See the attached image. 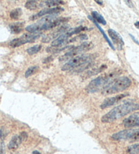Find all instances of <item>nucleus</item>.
<instances>
[{
	"instance_id": "nucleus-1",
	"label": "nucleus",
	"mask_w": 139,
	"mask_h": 154,
	"mask_svg": "<svg viewBox=\"0 0 139 154\" xmlns=\"http://www.w3.org/2000/svg\"><path fill=\"white\" fill-rule=\"evenodd\" d=\"M139 104L133 102H125L117 106L101 118L103 123H111L123 118L131 112L138 110Z\"/></svg>"
},
{
	"instance_id": "nucleus-2",
	"label": "nucleus",
	"mask_w": 139,
	"mask_h": 154,
	"mask_svg": "<svg viewBox=\"0 0 139 154\" xmlns=\"http://www.w3.org/2000/svg\"><path fill=\"white\" fill-rule=\"evenodd\" d=\"M119 75L118 71H114L112 73H105L102 75L97 77V78L92 79L88 86L85 88V91L88 93H94L102 90L107 85L116 79V77Z\"/></svg>"
},
{
	"instance_id": "nucleus-3",
	"label": "nucleus",
	"mask_w": 139,
	"mask_h": 154,
	"mask_svg": "<svg viewBox=\"0 0 139 154\" xmlns=\"http://www.w3.org/2000/svg\"><path fill=\"white\" fill-rule=\"evenodd\" d=\"M131 85L132 81L126 76L119 77L112 80L102 90V93L104 95H109L121 92L128 89Z\"/></svg>"
},
{
	"instance_id": "nucleus-4",
	"label": "nucleus",
	"mask_w": 139,
	"mask_h": 154,
	"mask_svg": "<svg viewBox=\"0 0 139 154\" xmlns=\"http://www.w3.org/2000/svg\"><path fill=\"white\" fill-rule=\"evenodd\" d=\"M97 56L98 54H87L76 56L64 65L61 68V70L66 71L82 67L88 63L93 62V60L97 57Z\"/></svg>"
},
{
	"instance_id": "nucleus-5",
	"label": "nucleus",
	"mask_w": 139,
	"mask_h": 154,
	"mask_svg": "<svg viewBox=\"0 0 139 154\" xmlns=\"http://www.w3.org/2000/svg\"><path fill=\"white\" fill-rule=\"evenodd\" d=\"M68 20L69 18L60 17L50 21V22L43 24V25H39V24L36 23L35 24H33V25L26 26V31H27L28 32L31 33H39V31L43 30H50V29H52L56 27V26L61 25V24L63 23L66 22Z\"/></svg>"
},
{
	"instance_id": "nucleus-6",
	"label": "nucleus",
	"mask_w": 139,
	"mask_h": 154,
	"mask_svg": "<svg viewBox=\"0 0 139 154\" xmlns=\"http://www.w3.org/2000/svg\"><path fill=\"white\" fill-rule=\"evenodd\" d=\"M93 47H94V44L92 42H85L84 43L80 44L79 46L72 48L69 51L66 52L65 54L60 58V60L62 61L68 60L69 58L76 57V55L81 54V53L89 51L93 48Z\"/></svg>"
},
{
	"instance_id": "nucleus-7",
	"label": "nucleus",
	"mask_w": 139,
	"mask_h": 154,
	"mask_svg": "<svg viewBox=\"0 0 139 154\" xmlns=\"http://www.w3.org/2000/svg\"><path fill=\"white\" fill-rule=\"evenodd\" d=\"M115 140H130V141H137L139 140V130L128 129L119 131L115 133L111 136Z\"/></svg>"
},
{
	"instance_id": "nucleus-8",
	"label": "nucleus",
	"mask_w": 139,
	"mask_h": 154,
	"mask_svg": "<svg viewBox=\"0 0 139 154\" xmlns=\"http://www.w3.org/2000/svg\"><path fill=\"white\" fill-rule=\"evenodd\" d=\"M88 28L86 26H79L78 27L76 28H72L69 29V30L66 31L65 33H64L62 35H60L58 38L54 39V41L52 42V46H63L64 44H66L67 42L68 39L70 38L71 36L75 34L79 33L81 31L87 30Z\"/></svg>"
},
{
	"instance_id": "nucleus-9",
	"label": "nucleus",
	"mask_w": 139,
	"mask_h": 154,
	"mask_svg": "<svg viewBox=\"0 0 139 154\" xmlns=\"http://www.w3.org/2000/svg\"><path fill=\"white\" fill-rule=\"evenodd\" d=\"M42 35L41 33H36L31 34H24L20 38L14 39L10 42V46L12 48H17L23 44L27 43H33L37 39Z\"/></svg>"
},
{
	"instance_id": "nucleus-10",
	"label": "nucleus",
	"mask_w": 139,
	"mask_h": 154,
	"mask_svg": "<svg viewBox=\"0 0 139 154\" xmlns=\"http://www.w3.org/2000/svg\"><path fill=\"white\" fill-rule=\"evenodd\" d=\"M67 30H69V26L67 25L61 26L57 31H55L52 33H50L48 35L43 37L42 42H44V43H48V42L52 40L54 41V39L58 38V37L62 35L64 33H65Z\"/></svg>"
},
{
	"instance_id": "nucleus-11",
	"label": "nucleus",
	"mask_w": 139,
	"mask_h": 154,
	"mask_svg": "<svg viewBox=\"0 0 139 154\" xmlns=\"http://www.w3.org/2000/svg\"><path fill=\"white\" fill-rule=\"evenodd\" d=\"M64 9L60 7H55V8H44L39 11L38 13L34 14L30 17V19L33 20H36L37 18L42 17H44L45 15H52L57 14L58 13L63 12Z\"/></svg>"
},
{
	"instance_id": "nucleus-12",
	"label": "nucleus",
	"mask_w": 139,
	"mask_h": 154,
	"mask_svg": "<svg viewBox=\"0 0 139 154\" xmlns=\"http://www.w3.org/2000/svg\"><path fill=\"white\" fill-rule=\"evenodd\" d=\"M123 124L126 128L139 127V112H136L128 117L123 122Z\"/></svg>"
},
{
	"instance_id": "nucleus-13",
	"label": "nucleus",
	"mask_w": 139,
	"mask_h": 154,
	"mask_svg": "<svg viewBox=\"0 0 139 154\" xmlns=\"http://www.w3.org/2000/svg\"><path fill=\"white\" fill-rule=\"evenodd\" d=\"M108 33L114 44L116 46L117 50H122L124 46V42L123 40L121 35L118 33H117L116 31L113 30V29H111L108 30Z\"/></svg>"
},
{
	"instance_id": "nucleus-14",
	"label": "nucleus",
	"mask_w": 139,
	"mask_h": 154,
	"mask_svg": "<svg viewBox=\"0 0 139 154\" xmlns=\"http://www.w3.org/2000/svg\"><path fill=\"white\" fill-rule=\"evenodd\" d=\"M128 94H119L117 96L113 97H109L106 99L103 102L102 104L100 105V107L102 109H105L111 107L113 105L116 104L117 103H118L119 100H121L122 99H124L125 97H127Z\"/></svg>"
},
{
	"instance_id": "nucleus-15",
	"label": "nucleus",
	"mask_w": 139,
	"mask_h": 154,
	"mask_svg": "<svg viewBox=\"0 0 139 154\" xmlns=\"http://www.w3.org/2000/svg\"><path fill=\"white\" fill-rule=\"evenodd\" d=\"M23 141V139H22V137H20V134L15 135V136L13 137L11 140H10V141L8 143V149L10 150L14 151L16 149H17Z\"/></svg>"
},
{
	"instance_id": "nucleus-16",
	"label": "nucleus",
	"mask_w": 139,
	"mask_h": 154,
	"mask_svg": "<svg viewBox=\"0 0 139 154\" xmlns=\"http://www.w3.org/2000/svg\"><path fill=\"white\" fill-rule=\"evenodd\" d=\"M65 4V2L60 0H48V1H43L39 4V6L41 8L47 7V8L58 7L59 5Z\"/></svg>"
},
{
	"instance_id": "nucleus-17",
	"label": "nucleus",
	"mask_w": 139,
	"mask_h": 154,
	"mask_svg": "<svg viewBox=\"0 0 139 154\" xmlns=\"http://www.w3.org/2000/svg\"><path fill=\"white\" fill-rule=\"evenodd\" d=\"M107 68V65H103L102 66H100V67L98 68H96V69H91L90 71H88V72H86L84 74V78H90V77L94 76L95 75H97V74H98V73H101L103 71L106 69Z\"/></svg>"
},
{
	"instance_id": "nucleus-18",
	"label": "nucleus",
	"mask_w": 139,
	"mask_h": 154,
	"mask_svg": "<svg viewBox=\"0 0 139 154\" xmlns=\"http://www.w3.org/2000/svg\"><path fill=\"white\" fill-rule=\"evenodd\" d=\"M23 26H24V23L18 22V23L11 24V25H10L9 27L10 29V31H12V33L18 34V33H20L21 31H23Z\"/></svg>"
},
{
	"instance_id": "nucleus-19",
	"label": "nucleus",
	"mask_w": 139,
	"mask_h": 154,
	"mask_svg": "<svg viewBox=\"0 0 139 154\" xmlns=\"http://www.w3.org/2000/svg\"><path fill=\"white\" fill-rule=\"evenodd\" d=\"M88 18H90V20H92V21H93V23H94V24H95V25L96 26H97V27L98 29H99V30H100V33H102L103 34V37H104V38H105V40L107 41V43L109 44V46H110V47L112 49H113V50H115V48L113 47V44H112V43H111V42H110V40H109V39L108 38V37H107V35H106V33H105V32H104V31H103V29H102V28H101L100 27V26H99V25H98V23H97V22H96V21L94 20V19H93V18H92V17H88Z\"/></svg>"
},
{
	"instance_id": "nucleus-20",
	"label": "nucleus",
	"mask_w": 139,
	"mask_h": 154,
	"mask_svg": "<svg viewBox=\"0 0 139 154\" xmlns=\"http://www.w3.org/2000/svg\"><path fill=\"white\" fill-rule=\"evenodd\" d=\"M92 18L96 21V22L97 21L98 23L102 24L103 25H105L107 24L106 20L105 18H104V17L97 11H93L92 12Z\"/></svg>"
},
{
	"instance_id": "nucleus-21",
	"label": "nucleus",
	"mask_w": 139,
	"mask_h": 154,
	"mask_svg": "<svg viewBox=\"0 0 139 154\" xmlns=\"http://www.w3.org/2000/svg\"><path fill=\"white\" fill-rule=\"evenodd\" d=\"M68 46H50L46 48V51L48 52H52V53H57L60 52L63 50L67 49Z\"/></svg>"
},
{
	"instance_id": "nucleus-22",
	"label": "nucleus",
	"mask_w": 139,
	"mask_h": 154,
	"mask_svg": "<svg viewBox=\"0 0 139 154\" xmlns=\"http://www.w3.org/2000/svg\"><path fill=\"white\" fill-rule=\"evenodd\" d=\"M39 6V4L37 3V1H34V0H29L25 3V7L26 9L33 10L37 9Z\"/></svg>"
},
{
	"instance_id": "nucleus-23",
	"label": "nucleus",
	"mask_w": 139,
	"mask_h": 154,
	"mask_svg": "<svg viewBox=\"0 0 139 154\" xmlns=\"http://www.w3.org/2000/svg\"><path fill=\"white\" fill-rule=\"evenodd\" d=\"M23 14V10L20 8H16L14 10L10 12V18H12L14 20H17L18 18L21 17V15Z\"/></svg>"
},
{
	"instance_id": "nucleus-24",
	"label": "nucleus",
	"mask_w": 139,
	"mask_h": 154,
	"mask_svg": "<svg viewBox=\"0 0 139 154\" xmlns=\"http://www.w3.org/2000/svg\"><path fill=\"white\" fill-rule=\"evenodd\" d=\"M127 151L129 154H139V143L129 146Z\"/></svg>"
},
{
	"instance_id": "nucleus-25",
	"label": "nucleus",
	"mask_w": 139,
	"mask_h": 154,
	"mask_svg": "<svg viewBox=\"0 0 139 154\" xmlns=\"http://www.w3.org/2000/svg\"><path fill=\"white\" fill-rule=\"evenodd\" d=\"M41 49H42L41 45H36V46H32L31 48H28L26 50V52H27L28 54L29 55H33L35 54H36V53L39 52Z\"/></svg>"
},
{
	"instance_id": "nucleus-26",
	"label": "nucleus",
	"mask_w": 139,
	"mask_h": 154,
	"mask_svg": "<svg viewBox=\"0 0 139 154\" xmlns=\"http://www.w3.org/2000/svg\"><path fill=\"white\" fill-rule=\"evenodd\" d=\"M39 69V67L38 66H33V67H30L29 68H28V69L26 71L25 76V78H29L31 75H34L37 71Z\"/></svg>"
},
{
	"instance_id": "nucleus-27",
	"label": "nucleus",
	"mask_w": 139,
	"mask_h": 154,
	"mask_svg": "<svg viewBox=\"0 0 139 154\" xmlns=\"http://www.w3.org/2000/svg\"><path fill=\"white\" fill-rule=\"evenodd\" d=\"M88 39V37L85 35V34H81L80 35L76 36L75 38L71 39L68 42H80V41H84Z\"/></svg>"
},
{
	"instance_id": "nucleus-28",
	"label": "nucleus",
	"mask_w": 139,
	"mask_h": 154,
	"mask_svg": "<svg viewBox=\"0 0 139 154\" xmlns=\"http://www.w3.org/2000/svg\"><path fill=\"white\" fill-rule=\"evenodd\" d=\"M8 132L6 129L4 128V127H2V128L0 129V139L1 140H4L5 138L7 136Z\"/></svg>"
},
{
	"instance_id": "nucleus-29",
	"label": "nucleus",
	"mask_w": 139,
	"mask_h": 154,
	"mask_svg": "<svg viewBox=\"0 0 139 154\" xmlns=\"http://www.w3.org/2000/svg\"><path fill=\"white\" fill-rule=\"evenodd\" d=\"M6 153V149H5V144L2 141L1 143V147H0V154H5Z\"/></svg>"
},
{
	"instance_id": "nucleus-30",
	"label": "nucleus",
	"mask_w": 139,
	"mask_h": 154,
	"mask_svg": "<svg viewBox=\"0 0 139 154\" xmlns=\"http://www.w3.org/2000/svg\"><path fill=\"white\" fill-rule=\"evenodd\" d=\"M129 35H130V38H132V40H133L134 42L136 44H138V46H139V42L137 40V39H136V38H134V37L132 35H131V34H129Z\"/></svg>"
},
{
	"instance_id": "nucleus-31",
	"label": "nucleus",
	"mask_w": 139,
	"mask_h": 154,
	"mask_svg": "<svg viewBox=\"0 0 139 154\" xmlns=\"http://www.w3.org/2000/svg\"><path fill=\"white\" fill-rule=\"evenodd\" d=\"M134 26H136V28H137L138 29H139V21H137V22H136L134 23Z\"/></svg>"
},
{
	"instance_id": "nucleus-32",
	"label": "nucleus",
	"mask_w": 139,
	"mask_h": 154,
	"mask_svg": "<svg viewBox=\"0 0 139 154\" xmlns=\"http://www.w3.org/2000/svg\"><path fill=\"white\" fill-rule=\"evenodd\" d=\"M96 3H97L98 4L100 5V6H102L103 4V1H98V0H97V1H96Z\"/></svg>"
},
{
	"instance_id": "nucleus-33",
	"label": "nucleus",
	"mask_w": 139,
	"mask_h": 154,
	"mask_svg": "<svg viewBox=\"0 0 139 154\" xmlns=\"http://www.w3.org/2000/svg\"><path fill=\"white\" fill-rule=\"evenodd\" d=\"M33 154H41V153H40L39 151L36 150V151H33Z\"/></svg>"
},
{
	"instance_id": "nucleus-34",
	"label": "nucleus",
	"mask_w": 139,
	"mask_h": 154,
	"mask_svg": "<svg viewBox=\"0 0 139 154\" xmlns=\"http://www.w3.org/2000/svg\"><path fill=\"white\" fill-rule=\"evenodd\" d=\"M16 154H18V153H16Z\"/></svg>"
}]
</instances>
